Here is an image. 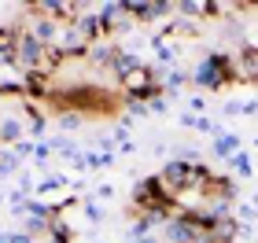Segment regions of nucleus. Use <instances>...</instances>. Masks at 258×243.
Instances as JSON below:
<instances>
[{
    "mask_svg": "<svg viewBox=\"0 0 258 243\" xmlns=\"http://www.w3.org/2000/svg\"><path fill=\"white\" fill-rule=\"evenodd\" d=\"M236 81H243V74H240V63L232 59L229 52H210V55H203L199 59V66H196V74H192V85L199 89V92H221L225 85H236Z\"/></svg>",
    "mask_w": 258,
    "mask_h": 243,
    "instance_id": "1",
    "label": "nucleus"
},
{
    "mask_svg": "<svg viewBox=\"0 0 258 243\" xmlns=\"http://www.w3.org/2000/svg\"><path fill=\"white\" fill-rule=\"evenodd\" d=\"M240 147H243L240 133H236V129H225L221 136H214V140H210V155H214V158H225V162H229L232 155L240 151Z\"/></svg>",
    "mask_w": 258,
    "mask_h": 243,
    "instance_id": "2",
    "label": "nucleus"
},
{
    "mask_svg": "<svg viewBox=\"0 0 258 243\" xmlns=\"http://www.w3.org/2000/svg\"><path fill=\"white\" fill-rule=\"evenodd\" d=\"M229 170L236 173L240 181H251V177H254V162H251V155L243 151V147H240V151H236V155L229 158Z\"/></svg>",
    "mask_w": 258,
    "mask_h": 243,
    "instance_id": "3",
    "label": "nucleus"
},
{
    "mask_svg": "<svg viewBox=\"0 0 258 243\" xmlns=\"http://www.w3.org/2000/svg\"><path fill=\"white\" fill-rule=\"evenodd\" d=\"M0 140L4 144H22V125L15 118H4L0 122Z\"/></svg>",
    "mask_w": 258,
    "mask_h": 243,
    "instance_id": "4",
    "label": "nucleus"
},
{
    "mask_svg": "<svg viewBox=\"0 0 258 243\" xmlns=\"http://www.w3.org/2000/svg\"><path fill=\"white\" fill-rule=\"evenodd\" d=\"M22 111H26V122H30V133L33 136H44L48 129H44V114L33 107V103H22Z\"/></svg>",
    "mask_w": 258,
    "mask_h": 243,
    "instance_id": "5",
    "label": "nucleus"
},
{
    "mask_svg": "<svg viewBox=\"0 0 258 243\" xmlns=\"http://www.w3.org/2000/svg\"><path fill=\"white\" fill-rule=\"evenodd\" d=\"M48 236H52V243H74V232H70V225L59 221V217H55V221L48 225Z\"/></svg>",
    "mask_w": 258,
    "mask_h": 243,
    "instance_id": "6",
    "label": "nucleus"
},
{
    "mask_svg": "<svg viewBox=\"0 0 258 243\" xmlns=\"http://www.w3.org/2000/svg\"><path fill=\"white\" fill-rule=\"evenodd\" d=\"M151 48H155V55H159L162 63H170L173 55H177V48H173V44H166V37H155V41H151Z\"/></svg>",
    "mask_w": 258,
    "mask_h": 243,
    "instance_id": "7",
    "label": "nucleus"
},
{
    "mask_svg": "<svg viewBox=\"0 0 258 243\" xmlns=\"http://www.w3.org/2000/svg\"><path fill=\"white\" fill-rule=\"evenodd\" d=\"M48 155H52V144L37 140V144H33V151H30V162H33V166H44V162H48Z\"/></svg>",
    "mask_w": 258,
    "mask_h": 243,
    "instance_id": "8",
    "label": "nucleus"
},
{
    "mask_svg": "<svg viewBox=\"0 0 258 243\" xmlns=\"http://www.w3.org/2000/svg\"><path fill=\"white\" fill-rule=\"evenodd\" d=\"M188 111H192V114H207V96H203V92L188 100Z\"/></svg>",
    "mask_w": 258,
    "mask_h": 243,
    "instance_id": "9",
    "label": "nucleus"
},
{
    "mask_svg": "<svg viewBox=\"0 0 258 243\" xmlns=\"http://www.w3.org/2000/svg\"><path fill=\"white\" fill-rule=\"evenodd\" d=\"M85 217H89V221H103V210L89 199V203H85Z\"/></svg>",
    "mask_w": 258,
    "mask_h": 243,
    "instance_id": "10",
    "label": "nucleus"
},
{
    "mask_svg": "<svg viewBox=\"0 0 258 243\" xmlns=\"http://www.w3.org/2000/svg\"><path fill=\"white\" fill-rule=\"evenodd\" d=\"M11 243H33L30 232H11Z\"/></svg>",
    "mask_w": 258,
    "mask_h": 243,
    "instance_id": "11",
    "label": "nucleus"
},
{
    "mask_svg": "<svg viewBox=\"0 0 258 243\" xmlns=\"http://www.w3.org/2000/svg\"><path fill=\"white\" fill-rule=\"evenodd\" d=\"M0 243H11V232H0Z\"/></svg>",
    "mask_w": 258,
    "mask_h": 243,
    "instance_id": "12",
    "label": "nucleus"
},
{
    "mask_svg": "<svg viewBox=\"0 0 258 243\" xmlns=\"http://www.w3.org/2000/svg\"><path fill=\"white\" fill-rule=\"evenodd\" d=\"M254 151H258V140H254Z\"/></svg>",
    "mask_w": 258,
    "mask_h": 243,
    "instance_id": "13",
    "label": "nucleus"
},
{
    "mask_svg": "<svg viewBox=\"0 0 258 243\" xmlns=\"http://www.w3.org/2000/svg\"><path fill=\"white\" fill-rule=\"evenodd\" d=\"M48 243H52V239H48Z\"/></svg>",
    "mask_w": 258,
    "mask_h": 243,
    "instance_id": "14",
    "label": "nucleus"
}]
</instances>
